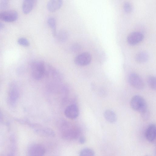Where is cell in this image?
<instances>
[{
    "instance_id": "cell-20",
    "label": "cell",
    "mask_w": 156,
    "mask_h": 156,
    "mask_svg": "<svg viewBox=\"0 0 156 156\" xmlns=\"http://www.w3.org/2000/svg\"><path fill=\"white\" fill-rule=\"evenodd\" d=\"M147 80L149 87L152 89L155 90L156 88L155 77L152 76H149L148 77Z\"/></svg>"
},
{
    "instance_id": "cell-14",
    "label": "cell",
    "mask_w": 156,
    "mask_h": 156,
    "mask_svg": "<svg viewBox=\"0 0 156 156\" xmlns=\"http://www.w3.org/2000/svg\"><path fill=\"white\" fill-rule=\"evenodd\" d=\"M37 0H23L22 6L23 12L27 14L30 13L34 7Z\"/></svg>"
},
{
    "instance_id": "cell-3",
    "label": "cell",
    "mask_w": 156,
    "mask_h": 156,
    "mask_svg": "<svg viewBox=\"0 0 156 156\" xmlns=\"http://www.w3.org/2000/svg\"><path fill=\"white\" fill-rule=\"evenodd\" d=\"M130 105L134 110L140 113L147 109V105L144 99L141 96L136 95L131 98Z\"/></svg>"
},
{
    "instance_id": "cell-7",
    "label": "cell",
    "mask_w": 156,
    "mask_h": 156,
    "mask_svg": "<svg viewBox=\"0 0 156 156\" xmlns=\"http://www.w3.org/2000/svg\"><path fill=\"white\" fill-rule=\"evenodd\" d=\"M18 14L14 10H6L0 12V20L7 22L16 21L18 18Z\"/></svg>"
},
{
    "instance_id": "cell-21",
    "label": "cell",
    "mask_w": 156,
    "mask_h": 156,
    "mask_svg": "<svg viewBox=\"0 0 156 156\" xmlns=\"http://www.w3.org/2000/svg\"><path fill=\"white\" fill-rule=\"evenodd\" d=\"M18 44L21 46L25 47H27L30 45V42L26 38L21 37L19 38L17 40Z\"/></svg>"
},
{
    "instance_id": "cell-8",
    "label": "cell",
    "mask_w": 156,
    "mask_h": 156,
    "mask_svg": "<svg viewBox=\"0 0 156 156\" xmlns=\"http://www.w3.org/2000/svg\"><path fill=\"white\" fill-rule=\"evenodd\" d=\"M28 154L31 156H42L44 155L45 150L42 145L35 144L30 145L28 149Z\"/></svg>"
},
{
    "instance_id": "cell-4",
    "label": "cell",
    "mask_w": 156,
    "mask_h": 156,
    "mask_svg": "<svg viewBox=\"0 0 156 156\" xmlns=\"http://www.w3.org/2000/svg\"><path fill=\"white\" fill-rule=\"evenodd\" d=\"M19 96V92L16 84L14 82L11 83L9 86L8 101L12 106L16 104Z\"/></svg>"
},
{
    "instance_id": "cell-28",
    "label": "cell",
    "mask_w": 156,
    "mask_h": 156,
    "mask_svg": "<svg viewBox=\"0 0 156 156\" xmlns=\"http://www.w3.org/2000/svg\"><path fill=\"white\" fill-rule=\"evenodd\" d=\"M4 27V25L0 22V30L2 29Z\"/></svg>"
},
{
    "instance_id": "cell-15",
    "label": "cell",
    "mask_w": 156,
    "mask_h": 156,
    "mask_svg": "<svg viewBox=\"0 0 156 156\" xmlns=\"http://www.w3.org/2000/svg\"><path fill=\"white\" fill-rule=\"evenodd\" d=\"M104 116L105 119L111 123L115 122L117 120L115 113L111 110H107L104 113Z\"/></svg>"
},
{
    "instance_id": "cell-18",
    "label": "cell",
    "mask_w": 156,
    "mask_h": 156,
    "mask_svg": "<svg viewBox=\"0 0 156 156\" xmlns=\"http://www.w3.org/2000/svg\"><path fill=\"white\" fill-rule=\"evenodd\" d=\"M68 36V33L66 31L62 30L57 34L56 37L59 41L63 42L67 41Z\"/></svg>"
},
{
    "instance_id": "cell-17",
    "label": "cell",
    "mask_w": 156,
    "mask_h": 156,
    "mask_svg": "<svg viewBox=\"0 0 156 156\" xmlns=\"http://www.w3.org/2000/svg\"><path fill=\"white\" fill-rule=\"evenodd\" d=\"M47 23L52 30L53 36L56 37L57 33L56 30V23L55 19L53 17L49 18L48 19Z\"/></svg>"
},
{
    "instance_id": "cell-27",
    "label": "cell",
    "mask_w": 156,
    "mask_h": 156,
    "mask_svg": "<svg viewBox=\"0 0 156 156\" xmlns=\"http://www.w3.org/2000/svg\"><path fill=\"white\" fill-rule=\"evenodd\" d=\"M3 116L2 113L0 110V124L3 121Z\"/></svg>"
},
{
    "instance_id": "cell-1",
    "label": "cell",
    "mask_w": 156,
    "mask_h": 156,
    "mask_svg": "<svg viewBox=\"0 0 156 156\" xmlns=\"http://www.w3.org/2000/svg\"><path fill=\"white\" fill-rule=\"evenodd\" d=\"M58 126L62 138L67 140H73L80 136L81 131L77 126L65 120L59 121Z\"/></svg>"
},
{
    "instance_id": "cell-9",
    "label": "cell",
    "mask_w": 156,
    "mask_h": 156,
    "mask_svg": "<svg viewBox=\"0 0 156 156\" xmlns=\"http://www.w3.org/2000/svg\"><path fill=\"white\" fill-rule=\"evenodd\" d=\"M144 38V36L142 33L139 32H134L128 35L127 41L130 45H135L141 42Z\"/></svg>"
},
{
    "instance_id": "cell-5",
    "label": "cell",
    "mask_w": 156,
    "mask_h": 156,
    "mask_svg": "<svg viewBox=\"0 0 156 156\" xmlns=\"http://www.w3.org/2000/svg\"><path fill=\"white\" fill-rule=\"evenodd\" d=\"M128 81L131 86L136 89L142 90L144 87V84L143 80L136 73H132L129 75Z\"/></svg>"
},
{
    "instance_id": "cell-16",
    "label": "cell",
    "mask_w": 156,
    "mask_h": 156,
    "mask_svg": "<svg viewBox=\"0 0 156 156\" xmlns=\"http://www.w3.org/2000/svg\"><path fill=\"white\" fill-rule=\"evenodd\" d=\"M148 54L145 51H141L136 55L135 57L136 61L139 63H143L146 62L149 59Z\"/></svg>"
},
{
    "instance_id": "cell-25",
    "label": "cell",
    "mask_w": 156,
    "mask_h": 156,
    "mask_svg": "<svg viewBox=\"0 0 156 156\" xmlns=\"http://www.w3.org/2000/svg\"><path fill=\"white\" fill-rule=\"evenodd\" d=\"M70 48L72 51L74 52H76L80 50L81 47L79 44L75 43L71 45Z\"/></svg>"
},
{
    "instance_id": "cell-11",
    "label": "cell",
    "mask_w": 156,
    "mask_h": 156,
    "mask_svg": "<svg viewBox=\"0 0 156 156\" xmlns=\"http://www.w3.org/2000/svg\"><path fill=\"white\" fill-rule=\"evenodd\" d=\"M35 132L40 136L48 137H52L55 136L54 131L51 129L47 127L39 126L34 130Z\"/></svg>"
},
{
    "instance_id": "cell-6",
    "label": "cell",
    "mask_w": 156,
    "mask_h": 156,
    "mask_svg": "<svg viewBox=\"0 0 156 156\" xmlns=\"http://www.w3.org/2000/svg\"><path fill=\"white\" fill-rule=\"evenodd\" d=\"M92 57L88 52H85L80 53L74 58V62L77 65L85 66L89 65L91 62Z\"/></svg>"
},
{
    "instance_id": "cell-24",
    "label": "cell",
    "mask_w": 156,
    "mask_h": 156,
    "mask_svg": "<svg viewBox=\"0 0 156 156\" xmlns=\"http://www.w3.org/2000/svg\"><path fill=\"white\" fill-rule=\"evenodd\" d=\"M10 0H0V9H7L9 5Z\"/></svg>"
},
{
    "instance_id": "cell-19",
    "label": "cell",
    "mask_w": 156,
    "mask_h": 156,
    "mask_svg": "<svg viewBox=\"0 0 156 156\" xmlns=\"http://www.w3.org/2000/svg\"><path fill=\"white\" fill-rule=\"evenodd\" d=\"M95 153L92 149L88 148H84L80 151V156H93Z\"/></svg>"
},
{
    "instance_id": "cell-23",
    "label": "cell",
    "mask_w": 156,
    "mask_h": 156,
    "mask_svg": "<svg viewBox=\"0 0 156 156\" xmlns=\"http://www.w3.org/2000/svg\"><path fill=\"white\" fill-rule=\"evenodd\" d=\"M140 113L141 117L143 119L145 120L148 119L150 116V113L147 109Z\"/></svg>"
},
{
    "instance_id": "cell-22",
    "label": "cell",
    "mask_w": 156,
    "mask_h": 156,
    "mask_svg": "<svg viewBox=\"0 0 156 156\" xmlns=\"http://www.w3.org/2000/svg\"><path fill=\"white\" fill-rule=\"evenodd\" d=\"M123 7L124 11L127 13L131 12L133 10L131 4L128 2H125L124 3Z\"/></svg>"
},
{
    "instance_id": "cell-26",
    "label": "cell",
    "mask_w": 156,
    "mask_h": 156,
    "mask_svg": "<svg viewBox=\"0 0 156 156\" xmlns=\"http://www.w3.org/2000/svg\"><path fill=\"white\" fill-rule=\"evenodd\" d=\"M79 142L81 144H83L86 142V139L84 136H81L79 139Z\"/></svg>"
},
{
    "instance_id": "cell-2",
    "label": "cell",
    "mask_w": 156,
    "mask_h": 156,
    "mask_svg": "<svg viewBox=\"0 0 156 156\" xmlns=\"http://www.w3.org/2000/svg\"><path fill=\"white\" fill-rule=\"evenodd\" d=\"M45 63L42 61H36L31 63V74L34 79L39 80L44 77Z\"/></svg>"
},
{
    "instance_id": "cell-13",
    "label": "cell",
    "mask_w": 156,
    "mask_h": 156,
    "mask_svg": "<svg viewBox=\"0 0 156 156\" xmlns=\"http://www.w3.org/2000/svg\"><path fill=\"white\" fill-rule=\"evenodd\" d=\"M63 0H50L47 4V9L50 12H54L62 7Z\"/></svg>"
},
{
    "instance_id": "cell-10",
    "label": "cell",
    "mask_w": 156,
    "mask_h": 156,
    "mask_svg": "<svg viewBox=\"0 0 156 156\" xmlns=\"http://www.w3.org/2000/svg\"><path fill=\"white\" fill-rule=\"evenodd\" d=\"M79 109L77 106L74 104L70 105L65 109L64 114L68 118L74 119L76 118L79 115Z\"/></svg>"
},
{
    "instance_id": "cell-12",
    "label": "cell",
    "mask_w": 156,
    "mask_h": 156,
    "mask_svg": "<svg viewBox=\"0 0 156 156\" xmlns=\"http://www.w3.org/2000/svg\"><path fill=\"white\" fill-rule=\"evenodd\" d=\"M156 126L154 124H151L147 128L145 133L146 139L149 142H154L156 138Z\"/></svg>"
}]
</instances>
